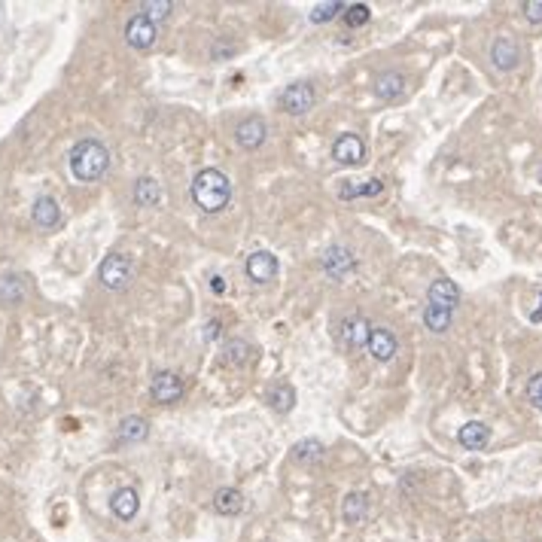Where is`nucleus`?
<instances>
[{
  "instance_id": "obj_1",
  "label": "nucleus",
  "mask_w": 542,
  "mask_h": 542,
  "mask_svg": "<svg viewBox=\"0 0 542 542\" xmlns=\"http://www.w3.org/2000/svg\"><path fill=\"white\" fill-rule=\"evenodd\" d=\"M192 201L204 214H219L232 201V180L217 168H204L192 177Z\"/></svg>"
},
{
  "instance_id": "obj_2",
  "label": "nucleus",
  "mask_w": 542,
  "mask_h": 542,
  "mask_svg": "<svg viewBox=\"0 0 542 542\" xmlns=\"http://www.w3.org/2000/svg\"><path fill=\"white\" fill-rule=\"evenodd\" d=\"M107 168H110V152H107V146L101 141H94V137H86V141H79L70 150V171L77 180L94 183V180L104 177Z\"/></svg>"
},
{
  "instance_id": "obj_3",
  "label": "nucleus",
  "mask_w": 542,
  "mask_h": 542,
  "mask_svg": "<svg viewBox=\"0 0 542 542\" xmlns=\"http://www.w3.org/2000/svg\"><path fill=\"white\" fill-rule=\"evenodd\" d=\"M131 271L134 268H131V259L126 253H110L107 259L101 262L98 277L107 290H126L128 281H131Z\"/></svg>"
},
{
  "instance_id": "obj_4",
  "label": "nucleus",
  "mask_w": 542,
  "mask_h": 542,
  "mask_svg": "<svg viewBox=\"0 0 542 542\" xmlns=\"http://www.w3.org/2000/svg\"><path fill=\"white\" fill-rule=\"evenodd\" d=\"M314 104H317V92H314L311 83H292L281 94V107L292 116H305Z\"/></svg>"
},
{
  "instance_id": "obj_5",
  "label": "nucleus",
  "mask_w": 542,
  "mask_h": 542,
  "mask_svg": "<svg viewBox=\"0 0 542 542\" xmlns=\"http://www.w3.org/2000/svg\"><path fill=\"white\" fill-rule=\"evenodd\" d=\"M320 265H323V271L329 277H335V281H341V277H348L350 271H354V265H357V259H354V253L348 250V247H341V244H332L329 250L320 256Z\"/></svg>"
},
{
  "instance_id": "obj_6",
  "label": "nucleus",
  "mask_w": 542,
  "mask_h": 542,
  "mask_svg": "<svg viewBox=\"0 0 542 542\" xmlns=\"http://www.w3.org/2000/svg\"><path fill=\"white\" fill-rule=\"evenodd\" d=\"M247 274L253 283H271L277 277V256L268 250H256L247 256Z\"/></svg>"
},
{
  "instance_id": "obj_7",
  "label": "nucleus",
  "mask_w": 542,
  "mask_h": 542,
  "mask_svg": "<svg viewBox=\"0 0 542 542\" xmlns=\"http://www.w3.org/2000/svg\"><path fill=\"white\" fill-rule=\"evenodd\" d=\"M490 61L496 70H515L521 61V46H518L512 37H496L494 46H490Z\"/></svg>"
},
{
  "instance_id": "obj_8",
  "label": "nucleus",
  "mask_w": 542,
  "mask_h": 542,
  "mask_svg": "<svg viewBox=\"0 0 542 542\" xmlns=\"http://www.w3.org/2000/svg\"><path fill=\"white\" fill-rule=\"evenodd\" d=\"M150 393L156 402H177L183 397V381L180 375H174V372H156V378L150 381Z\"/></svg>"
},
{
  "instance_id": "obj_9",
  "label": "nucleus",
  "mask_w": 542,
  "mask_h": 542,
  "mask_svg": "<svg viewBox=\"0 0 542 542\" xmlns=\"http://www.w3.org/2000/svg\"><path fill=\"white\" fill-rule=\"evenodd\" d=\"M126 43L131 49H150L152 43H156V25H152L150 19L143 16H134V19H128V25H126Z\"/></svg>"
},
{
  "instance_id": "obj_10",
  "label": "nucleus",
  "mask_w": 542,
  "mask_h": 542,
  "mask_svg": "<svg viewBox=\"0 0 542 542\" xmlns=\"http://www.w3.org/2000/svg\"><path fill=\"white\" fill-rule=\"evenodd\" d=\"M369 339H372V323L365 317H360V314H354V317H348L341 323V341L348 348L363 350V348H369Z\"/></svg>"
},
{
  "instance_id": "obj_11",
  "label": "nucleus",
  "mask_w": 542,
  "mask_h": 542,
  "mask_svg": "<svg viewBox=\"0 0 542 542\" xmlns=\"http://www.w3.org/2000/svg\"><path fill=\"white\" fill-rule=\"evenodd\" d=\"M332 156L341 165H363L365 162V143L357 134H344L332 143Z\"/></svg>"
},
{
  "instance_id": "obj_12",
  "label": "nucleus",
  "mask_w": 542,
  "mask_h": 542,
  "mask_svg": "<svg viewBox=\"0 0 542 542\" xmlns=\"http://www.w3.org/2000/svg\"><path fill=\"white\" fill-rule=\"evenodd\" d=\"M235 137H238V143L244 146V150H259V146L265 143V137H268L265 119H259V116H247V119L238 126Z\"/></svg>"
},
{
  "instance_id": "obj_13",
  "label": "nucleus",
  "mask_w": 542,
  "mask_h": 542,
  "mask_svg": "<svg viewBox=\"0 0 542 542\" xmlns=\"http://www.w3.org/2000/svg\"><path fill=\"white\" fill-rule=\"evenodd\" d=\"M405 86H408V79H405V73H399V70H387V73H381V77L375 79V94L381 101H397V98H402L405 94Z\"/></svg>"
},
{
  "instance_id": "obj_14",
  "label": "nucleus",
  "mask_w": 542,
  "mask_h": 542,
  "mask_svg": "<svg viewBox=\"0 0 542 542\" xmlns=\"http://www.w3.org/2000/svg\"><path fill=\"white\" fill-rule=\"evenodd\" d=\"M110 509H113V515L119 521H131L137 515V509H141V496H137L134 488H119L110 496Z\"/></svg>"
},
{
  "instance_id": "obj_15",
  "label": "nucleus",
  "mask_w": 542,
  "mask_h": 542,
  "mask_svg": "<svg viewBox=\"0 0 542 542\" xmlns=\"http://www.w3.org/2000/svg\"><path fill=\"white\" fill-rule=\"evenodd\" d=\"M430 305H439V308H448V311H454L460 302V287L454 281H448V277H439V281L430 283Z\"/></svg>"
},
{
  "instance_id": "obj_16",
  "label": "nucleus",
  "mask_w": 542,
  "mask_h": 542,
  "mask_svg": "<svg viewBox=\"0 0 542 542\" xmlns=\"http://www.w3.org/2000/svg\"><path fill=\"white\" fill-rule=\"evenodd\" d=\"M397 350H399V341H397V335H393L390 329H372L369 354L375 357V360H381V363L393 360V357H397Z\"/></svg>"
},
{
  "instance_id": "obj_17",
  "label": "nucleus",
  "mask_w": 542,
  "mask_h": 542,
  "mask_svg": "<svg viewBox=\"0 0 542 542\" xmlns=\"http://www.w3.org/2000/svg\"><path fill=\"white\" fill-rule=\"evenodd\" d=\"M31 217L40 229H55V225L61 223V208H58V201L52 199V195H40V199L34 201Z\"/></svg>"
},
{
  "instance_id": "obj_18",
  "label": "nucleus",
  "mask_w": 542,
  "mask_h": 542,
  "mask_svg": "<svg viewBox=\"0 0 542 542\" xmlns=\"http://www.w3.org/2000/svg\"><path fill=\"white\" fill-rule=\"evenodd\" d=\"M488 439H490V430H488V423H481V421L463 423V427H460V433H457V442L463 445V448H470V451L485 448Z\"/></svg>"
},
{
  "instance_id": "obj_19",
  "label": "nucleus",
  "mask_w": 542,
  "mask_h": 542,
  "mask_svg": "<svg viewBox=\"0 0 542 542\" xmlns=\"http://www.w3.org/2000/svg\"><path fill=\"white\" fill-rule=\"evenodd\" d=\"M341 518L348 524H363L369 518V496L365 494H348L341 506Z\"/></svg>"
},
{
  "instance_id": "obj_20",
  "label": "nucleus",
  "mask_w": 542,
  "mask_h": 542,
  "mask_svg": "<svg viewBox=\"0 0 542 542\" xmlns=\"http://www.w3.org/2000/svg\"><path fill=\"white\" fill-rule=\"evenodd\" d=\"M214 509L219 515H238L241 509H244V496H241L238 488H219L214 494Z\"/></svg>"
},
{
  "instance_id": "obj_21",
  "label": "nucleus",
  "mask_w": 542,
  "mask_h": 542,
  "mask_svg": "<svg viewBox=\"0 0 542 542\" xmlns=\"http://www.w3.org/2000/svg\"><path fill=\"white\" fill-rule=\"evenodd\" d=\"M423 326H427L430 332H436V335L448 332L451 311H448V308H439V305H427V308H423Z\"/></svg>"
},
{
  "instance_id": "obj_22",
  "label": "nucleus",
  "mask_w": 542,
  "mask_h": 542,
  "mask_svg": "<svg viewBox=\"0 0 542 542\" xmlns=\"http://www.w3.org/2000/svg\"><path fill=\"white\" fill-rule=\"evenodd\" d=\"M146 430H150V423H146L141 414H131V417H126V421L119 423L116 436H119L122 442H141V439H146Z\"/></svg>"
},
{
  "instance_id": "obj_23",
  "label": "nucleus",
  "mask_w": 542,
  "mask_h": 542,
  "mask_svg": "<svg viewBox=\"0 0 542 542\" xmlns=\"http://www.w3.org/2000/svg\"><path fill=\"white\" fill-rule=\"evenodd\" d=\"M25 299V283L19 274H3L0 277V302L3 305H19Z\"/></svg>"
},
{
  "instance_id": "obj_24",
  "label": "nucleus",
  "mask_w": 542,
  "mask_h": 542,
  "mask_svg": "<svg viewBox=\"0 0 542 542\" xmlns=\"http://www.w3.org/2000/svg\"><path fill=\"white\" fill-rule=\"evenodd\" d=\"M162 199V189H159V180L152 177H141L134 186V201L141 204V208H152V204H159Z\"/></svg>"
},
{
  "instance_id": "obj_25",
  "label": "nucleus",
  "mask_w": 542,
  "mask_h": 542,
  "mask_svg": "<svg viewBox=\"0 0 542 542\" xmlns=\"http://www.w3.org/2000/svg\"><path fill=\"white\" fill-rule=\"evenodd\" d=\"M268 405L274 408V412L287 414L290 408L296 405V390H292L290 384H277V387H271V390H268Z\"/></svg>"
},
{
  "instance_id": "obj_26",
  "label": "nucleus",
  "mask_w": 542,
  "mask_h": 542,
  "mask_svg": "<svg viewBox=\"0 0 542 542\" xmlns=\"http://www.w3.org/2000/svg\"><path fill=\"white\" fill-rule=\"evenodd\" d=\"M292 457H296L299 463H317V460H323V442H320V439H302V442H296V448H292Z\"/></svg>"
},
{
  "instance_id": "obj_27",
  "label": "nucleus",
  "mask_w": 542,
  "mask_h": 542,
  "mask_svg": "<svg viewBox=\"0 0 542 542\" xmlns=\"http://www.w3.org/2000/svg\"><path fill=\"white\" fill-rule=\"evenodd\" d=\"M384 183L381 180H365V183H344L341 199H360V195H381Z\"/></svg>"
},
{
  "instance_id": "obj_28",
  "label": "nucleus",
  "mask_w": 542,
  "mask_h": 542,
  "mask_svg": "<svg viewBox=\"0 0 542 542\" xmlns=\"http://www.w3.org/2000/svg\"><path fill=\"white\" fill-rule=\"evenodd\" d=\"M341 10H348V6H344L341 0H329V3H317V6L311 10V21H314V25H326V21H332Z\"/></svg>"
},
{
  "instance_id": "obj_29",
  "label": "nucleus",
  "mask_w": 542,
  "mask_h": 542,
  "mask_svg": "<svg viewBox=\"0 0 542 542\" xmlns=\"http://www.w3.org/2000/svg\"><path fill=\"white\" fill-rule=\"evenodd\" d=\"M171 10H174V3L171 0H150V3H143V16L156 25V21H162V19H168L171 16Z\"/></svg>"
},
{
  "instance_id": "obj_30",
  "label": "nucleus",
  "mask_w": 542,
  "mask_h": 542,
  "mask_svg": "<svg viewBox=\"0 0 542 542\" xmlns=\"http://www.w3.org/2000/svg\"><path fill=\"white\" fill-rule=\"evenodd\" d=\"M344 21H348L350 28H360L369 21V6L365 3H350L348 10H344Z\"/></svg>"
},
{
  "instance_id": "obj_31",
  "label": "nucleus",
  "mask_w": 542,
  "mask_h": 542,
  "mask_svg": "<svg viewBox=\"0 0 542 542\" xmlns=\"http://www.w3.org/2000/svg\"><path fill=\"white\" fill-rule=\"evenodd\" d=\"M253 357V348L250 344H244V341H232L229 344V360L232 363H238V365H244L247 360Z\"/></svg>"
},
{
  "instance_id": "obj_32",
  "label": "nucleus",
  "mask_w": 542,
  "mask_h": 542,
  "mask_svg": "<svg viewBox=\"0 0 542 542\" xmlns=\"http://www.w3.org/2000/svg\"><path fill=\"white\" fill-rule=\"evenodd\" d=\"M527 399H530L533 408H539V412H542V372H539V375H533L530 384H527Z\"/></svg>"
},
{
  "instance_id": "obj_33",
  "label": "nucleus",
  "mask_w": 542,
  "mask_h": 542,
  "mask_svg": "<svg viewBox=\"0 0 542 542\" xmlns=\"http://www.w3.org/2000/svg\"><path fill=\"white\" fill-rule=\"evenodd\" d=\"M521 10H524L527 21H533V25H539V21H542V0H527Z\"/></svg>"
},
{
  "instance_id": "obj_34",
  "label": "nucleus",
  "mask_w": 542,
  "mask_h": 542,
  "mask_svg": "<svg viewBox=\"0 0 542 542\" xmlns=\"http://www.w3.org/2000/svg\"><path fill=\"white\" fill-rule=\"evenodd\" d=\"M210 290H214L217 296H219V292L229 290V283H225V277H210Z\"/></svg>"
},
{
  "instance_id": "obj_35",
  "label": "nucleus",
  "mask_w": 542,
  "mask_h": 542,
  "mask_svg": "<svg viewBox=\"0 0 542 542\" xmlns=\"http://www.w3.org/2000/svg\"><path fill=\"white\" fill-rule=\"evenodd\" d=\"M530 320H536V323H539V320H542V305H539V308H536V311H533V314H530Z\"/></svg>"
}]
</instances>
